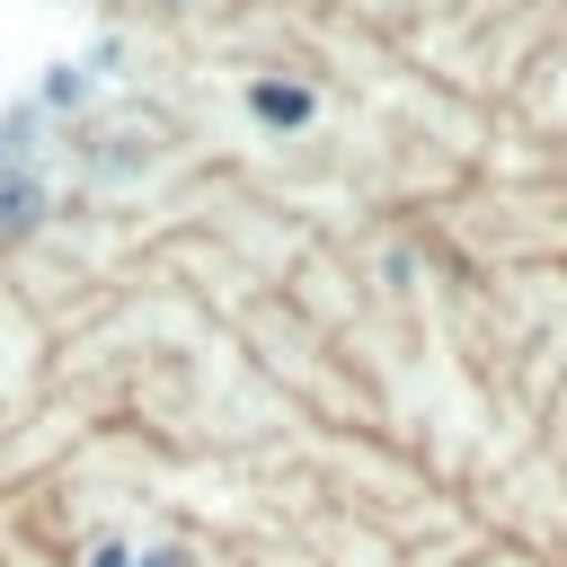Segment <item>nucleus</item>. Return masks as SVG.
<instances>
[{"label":"nucleus","instance_id":"nucleus-1","mask_svg":"<svg viewBox=\"0 0 567 567\" xmlns=\"http://www.w3.org/2000/svg\"><path fill=\"white\" fill-rule=\"evenodd\" d=\"M248 115L275 124V133H292V124H310V89L301 80H248Z\"/></svg>","mask_w":567,"mask_h":567},{"label":"nucleus","instance_id":"nucleus-2","mask_svg":"<svg viewBox=\"0 0 567 567\" xmlns=\"http://www.w3.org/2000/svg\"><path fill=\"white\" fill-rule=\"evenodd\" d=\"M27 213H35V186H27V177H0V221H9V230H18V221H27Z\"/></svg>","mask_w":567,"mask_h":567},{"label":"nucleus","instance_id":"nucleus-3","mask_svg":"<svg viewBox=\"0 0 567 567\" xmlns=\"http://www.w3.org/2000/svg\"><path fill=\"white\" fill-rule=\"evenodd\" d=\"M151 567H177V558H151Z\"/></svg>","mask_w":567,"mask_h":567}]
</instances>
